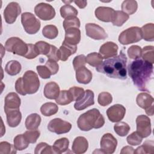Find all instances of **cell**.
I'll return each mask as SVG.
<instances>
[{"label":"cell","instance_id":"cell-7","mask_svg":"<svg viewBox=\"0 0 154 154\" xmlns=\"http://www.w3.org/2000/svg\"><path fill=\"white\" fill-rule=\"evenodd\" d=\"M21 22L25 31L29 34L37 33L41 26L40 20L29 12H25L21 14Z\"/></svg>","mask_w":154,"mask_h":154},{"label":"cell","instance_id":"cell-44","mask_svg":"<svg viewBox=\"0 0 154 154\" xmlns=\"http://www.w3.org/2000/svg\"><path fill=\"white\" fill-rule=\"evenodd\" d=\"M112 97L111 94L108 92L100 93L97 97V101L99 105L105 106L112 102Z\"/></svg>","mask_w":154,"mask_h":154},{"label":"cell","instance_id":"cell-3","mask_svg":"<svg viewBox=\"0 0 154 154\" xmlns=\"http://www.w3.org/2000/svg\"><path fill=\"white\" fill-rule=\"evenodd\" d=\"M39 87L38 77L32 70L25 72L23 76L18 78L15 83L16 91L22 96L35 93L38 91Z\"/></svg>","mask_w":154,"mask_h":154},{"label":"cell","instance_id":"cell-12","mask_svg":"<svg viewBox=\"0 0 154 154\" xmlns=\"http://www.w3.org/2000/svg\"><path fill=\"white\" fill-rule=\"evenodd\" d=\"M20 13V7L17 2H10L4 11V17L5 21L8 24L13 23Z\"/></svg>","mask_w":154,"mask_h":154},{"label":"cell","instance_id":"cell-33","mask_svg":"<svg viewBox=\"0 0 154 154\" xmlns=\"http://www.w3.org/2000/svg\"><path fill=\"white\" fill-rule=\"evenodd\" d=\"M122 11L126 13L127 14H133L135 13L138 8V4L136 1L126 0L124 1L122 4Z\"/></svg>","mask_w":154,"mask_h":154},{"label":"cell","instance_id":"cell-56","mask_svg":"<svg viewBox=\"0 0 154 154\" xmlns=\"http://www.w3.org/2000/svg\"><path fill=\"white\" fill-rule=\"evenodd\" d=\"M73 2L80 8H85L87 4V1H75Z\"/></svg>","mask_w":154,"mask_h":154},{"label":"cell","instance_id":"cell-41","mask_svg":"<svg viewBox=\"0 0 154 154\" xmlns=\"http://www.w3.org/2000/svg\"><path fill=\"white\" fill-rule=\"evenodd\" d=\"M34 153L35 154H48V153H55L53 147L48 145L46 143H40L37 145L35 148Z\"/></svg>","mask_w":154,"mask_h":154},{"label":"cell","instance_id":"cell-20","mask_svg":"<svg viewBox=\"0 0 154 154\" xmlns=\"http://www.w3.org/2000/svg\"><path fill=\"white\" fill-rule=\"evenodd\" d=\"M76 45H70L64 40L62 43V45L58 49L60 60H61L63 61H66L68 59V58L70 55L74 54L76 52Z\"/></svg>","mask_w":154,"mask_h":154},{"label":"cell","instance_id":"cell-13","mask_svg":"<svg viewBox=\"0 0 154 154\" xmlns=\"http://www.w3.org/2000/svg\"><path fill=\"white\" fill-rule=\"evenodd\" d=\"M101 150L103 153L111 154L114 152L117 145L116 138L109 133L105 134L100 142Z\"/></svg>","mask_w":154,"mask_h":154},{"label":"cell","instance_id":"cell-36","mask_svg":"<svg viewBox=\"0 0 154 154\" xmlns=\"http://www.w3.org/2000/svg\"><path fill=\"white\" fill-rule=\"evenodd\" d=\"M13 143V146L16 150H23L26 149L29 144L25 138L23 134L16 135L14 138Z\"/></svg>","mask_w":154,"mask_h":154},{"label":"cell","instance_id":"cell-6","mask_svg":"<svg viewBox=\"0 0 154 154\" xmlns=\"http://www.w3.org/2000/svg\"><path fill=\"white\" fill-rule=\"evenodd\" d=\"M141 39V30L138 26L130 27L122 32L119 36V42L123 45L138 42Z\"/></svg>","mask_w":154,"mask_h":154},{"label":"cell","instance_id":"cell-43","mask_svg":"<svg viewBox=\"0 0 154 154\" xmlns=\"http://www.w3.org/2000/svg\"><path fill=\"white\" fill-rule=\"evenodd\" d=\"M23 134L29 143H35L40 137V132L37 129H34L26 131Z\"/></svg>","mask_w":154,"mask_h":154},{"label":"cell","instance_id":"cell-19","mask_svg":"<svg viewBox=\"0 0 154 154\" xmlns=\"http://www.w3.org/2000/svg\"><path fill=\"white\" fill-rule=\"evenodd\" d=\"M115 10L108 7H99L94 11L95 16L97 19L104 22H109L112 21Z\"/></svg>","mask_w":154,"mask_h":154},{"label":"cell","instance_id":"cell-51","mask_svg":"<svg viewBox=\"0 0 154 154\" xmlns=\"http://www.w3.org/2000/svg\"><path fill=\"white\" fill-rule=\"evenodd\" d=\"M38 75L43 79H48L52 75L51 71L46 66H37L36 67Z\"/></svg>","mask_w":154,"mask_h":154},{"label":"cell","instance_id":"cell-11","mask_svg":"<svg viewBox=\"0 0 154 154\" xmlns=\"http://www.w3.org/2000/svg\"><path fill=\"white\" fill-rule=\"evenodd\" d=\"M137 132L143 138L149 137L152 132L150 119L147 116L140 115L136 119Z\"/></svg>","mask_w":154,"mask_h":154},{"label":"cell","instance_id":"cell-37","mask_svg":"<svg viewBox=\"0 0 154 154\" xmlns=\"http://www.w3.org/2000/svg\"><path fill=\"white\" fill-rule=\"evenodd\" d=\"M43 35L49 39L55 38L58 34V31L56 26L53 25H46L42 29Z\"/></svg>","mask_w":154,"mask_h":154},{"label":"cell","instance_id":"cell-42","mask_svg":"<svg viewBox=\"0 0 154 154\" xmlns=\"http://www.w3.org/2000/svg\"><path fill=\"white\" fill-rule=\"evenodd\" d=\"M80 26V21L76 16H70L66 18L63 22V27L65 30L71 28H79Z\"/></svg>","mask_w":154,"mask_h":154},{"label":"cell","instance_id":"cell-48","mask_svg":"<svg viewBox=\"0 0 154 154\" xmlns=\"http://www.w3.org/2000/svg\"><path fill=\"white\" fill-rule=\"evenodd\" d=\"M69 91L70 92L73 101L79 100L84 95L85 91L82 88L78 87H73L69 88Z\"/></svg>","mask_w":154,"mask_h":154},{"label":"cell","instance_id":"cell-30","mask_svg":"<svg viewBox=\"0 0 154 154\" xmlns=\"http://www.w3.org/2000/svg\"><path fill=\"white\" fill-rule=\"evenodd\" d=\"M58 111V106L54 103L46 102L40 108L41 113L45 116H51L55 114Z\"/></svg>","mask_w":154,"mask_h":154},{"label":"cell","instance_id":"cell-47","mask_svg":"<svg viewBox=\"0 0 154 154\" xmlns=\"http://www.w3.org/2000/svg\"><path fill=\"white\" fill-rule=\"evenodd\" d=\"M16 149L14 146L7 141H2L0 143V153L1 154H10L16 153Z\"/></svg>","mask_w":154,"mask_h":154},{"label":"cell","instance_id":"cell-39","mask_svg":"<svg viewBox=\"0 0 154 154\" xmlns=\"http://www.w3.org/2000/svg\"><path fill=\"white\" fill-rule=\"evenodd\" d=\"M78 13V10L70 4H66L60 8L61 16L64 19L70 16H76Z\"/></svg>","mask_w":154,"mask_h":154},{"label":"cell","instance_id":"cell-52","mask_svg":"<svg viewBox=\"0 0 154 154\" xmlns=\"http://www.w3.org/2000/svg\"><path fill=\"white\" fill-rule=\"evenodd\" d=\"M28 51L26 55L25 56V58L27 59H33L35 58L39 55V53L35 46L32 44H28Z\"/></svg>","mask_w":154,"mask_h":154},{"label":"cell","instance_id":"cell-27","mask_svg":"<svg viewBox=\"0 0 154 154\" xmlns=\"http://www.w3.org/2000/svg\"><path fill=\"white\" fill-rule=\"evenodd\" d=\"M142 38L148 42L154 40V25L152 23H147L141 28Z\"/></svg>","mask_w":154,"mask_h":154},{"label":"cell","instance_id":"cell-35","mask_svg":"<svg viewBox=\"0 0 154 154\" xmlns=\"http://www.w3.org/2000/svg\"><path fill=\"white\" fill-rule=\"evenodd\" d=\"M134 153H154V142L152 140H147L143 144L136 149Z\"/></svg>","mask_w":154,"mask_h":154},{"label":"cell","instance_id":"cell-31","mask_svg":"<svg viewBox=\"0 0 154 154\" xmlns=\"http://www.w3.org/2000/svg\"><path fill=\"white\" fill-rule=\"evenodd\" d=\"M73 101L72 96L69 90H61L59 96L55 99L57 103L60 105H66Z\"/></svg>","mask_w":154,"mask_h":154},{"label":"cell","instance_id":"cell-8","mask_svg":"<svg viewBox=\"0 0 154 154\" xmlns=\"http://www.w3.org/2000/svg\"><path fill=\"white\" fill-rule=\"evenodd\" d=\"M72 128V125L66 121L60 118H55L51 120L48 125V129L49 131L57 134H63L69 132Z\"/></svg>","mask_w":154,"mask_h":154},{"label":"cell","instance_id":"cell-23","mask_svg":"<svg viewBox=\"0 0 154 154\" xmlns=\"http://www.w3.org/2000/svg\"><path fill=\"white\" fill-rule=\"evenodd\" d=\"M60 92V87L55 82H49L45 86L44 95L47 99H56L59 96Z\"/></svg>","mask_w":154,"mask_h":154},{"label":"cell","instance_id":"cell-38","mask_svg":"<svg viewBox=\"0 0 154 154\" xmlns=\"http://www.w3.org/2000/svg\"><path fill=\"white\" fill-rule=\"evenodd\" d=\"M143 60L153 64L154 63V47L153 46H146L143 48L141 52Z\"/></svg>","mask_w":154,"mask_h":154},{"label":"cell","instance_id":"cell-21","mask_svg":"<svg viewBox=\"0 0 154 154\" xmlns=\"http://www.w3.org/2000/svg\"><path fill=\"white\" fill-rule=\"evenodd\" d=\"M64 40L72 45H78L81 40V31L79 28H71L65 30Z\"/></svg>","mask_w":154,"mask_h":154},{"label":"cell","instance_id":"cell-15","mask_svg":"<svg viewBox=\"0 0 154 154\" xmlns=\"http://www.w3.org/2000/svg\"><path fill=\"white\" fill-rule=\"evenodd\" d=\"M126 113L125 108L120 104H116L106 110V115L111 122H119L122 120Z\"/></svg>","mask_w":154,"mask_h":154},{"label":"cell","instance_id":"cell-55","mask_svg":"<svg viewBox=\"0 0 154 154\" xmlns=\"http://www.w3.org/2000/svg\"><path fill=\"white\" fill-rule=\"evenodd\" d=\"M134 153V149L133 147L127 146L125 147H123L120 152L121 154H125V153Z\"/></svg>","mask_w":154,"mask_h":154},{"label":"cell","instance_id":"cell-40","mask_svg":"<svg viewBox=\"0 0 154 154\" xmlns=\"http://www.w3.org/2000/svg\"><path fill=\"white\" fill-rule=\"evenodd\" d=\"M114 129L115 132L120 137H125L129 133L130 126L125 122H120L114 125Z\"/></svg>","mask_w":154,"mask_h":154},{"label":"cell","instance_id":"cell-18","mask_svg":"<svg viewBox=\"0 0 154 154\" xmlns=\"http://www.w3.org/2000/svg\"><path fill=\"white\" fill-rule=\"evenodd\" d=\"M118 46L112 42H108L103 44L99 49V54L103 59H108L115 57L117 54Z\"/></svg>","mask_w":154,"mask_h":154},{"label":"cell","instance_id":"cell-29","mask_svg":"<svg viewBox=\"0 0 154 154\" xmlns=\"http://www.w3.org/2000/svg\"><path fill=\"white\" fill-rule=\"evenodd\" d=\"M22 67L19 62L16 60H11L8 61L5 67V70L7 74L14 76L18 74L21 70Z\"/></svg>","mask_w":154,"mask_h":154},{"label":"cell","instance_id":"cell-45","mask_svg":"<svg viewBox=\"0 0 154 154\" xmlns=\"http://www.w3.org/2000/svg\"><path fill=\"white\" fill-rule=\"evenodd\" d=\"M142 49L138 45H132L128 49V57L131 59H138L141 57Z\"/></svg>","mask_w":154,"mask_h":154},{"label":"cell","instance_id":"cell-28","mask_svg":"<svg viewBox=\"0 0 154 154\" xmlns=\"http://www.w3.org/2000/svg\"><path fill=\"white\" fill-rule=\"evenodd\" d=\"M69 145V141L67 138H61L57 140L54 145L53 149L55 153H62L67 150Z\"/></svg>","mask_w":154,"mask_h":154},{"label":"cell","instance_id":"cell-34","mask_svg":"<svg viewBox=\"0 0 154 154\" xmlns=\"http://www.w3.org/2000/svg\"><path fill=\"white\" fill-rule=\"evenodd\" d=\"M86 63L93 67H98L102 63L103 58L99 53L92 52L85 57Z\"/></svg>","mask_w":154,"mask_h":154},{"label":"cell","instance_id":"cell-1","mask_svg":"<svg viewBox=\"0 0 154 154\" xmlns=\"http://www.w3.org/2000/svg\"><path fill=\"white\" fill-rule=\"evenodd\" d=\"M128 71L134 84L139 90L148 91L147 85L152 78L153 64L138 58L129 64Z\"/></svg>","mask_w":154,"mask_h":154},{"label":"cell","instance_id":"cell-14","mask_svg":"<svg viewBox=\"0 0 154 154\" xmlns=\"http://www.w3.org/2000/svg\"><path fill=\"white\" fill-rule=\"evenodd\" d=\"M85 31L86 35L94 40H104L108 37L104 29L95 23H87Z\"/></svg>","mask_w":154,"mask_h":154},{"label":"cell","instance_id":"cell-16","mask_svg":"<svg viewBox=\"0 0 154 154\" xmlns=\"http://www.w3.org/2000/svg\"><path fill=\"white\" fill-rule=\"evenodd\" d=\"M94 93L90 90L85 91L84 96L78 101H76L74 104V108L77 111L85 109L87 107L94 105Z\"/></svg>","mask_w":154,"mask_h":154},{"label":"cell","instance_id":"cell-10","mask_svg":"<svg viewBox=\"0 0 154 154\" xmlns=\"http://www.w3.org/2000/svg\"><path fill=\"white\" fill-rule=\"evenodd\" d=\"M153 97L147 93H139L136 98L137 105L141 108L145 109L148 116L153 115Z\"/></svg>","mask_w":154,"mask_h":154},{"label":"cell","instance_id":"cell-17","mask_svg":"<svg viewBox=\"0 0 154 154\" xmlns=\"http://www.w3.org/2000/svg\"><path fill=\"white\" fill-rule=\"evenodd\" d=\"M21 103L20 99L19 96L14 92L9 93L5 98L4 111L7 112L8 111L13 109H19Z\"/></svg>","mask_w":154,"mask_h":154},{"label":"cell","instance_id":"cell-49","mask_svg":"<svg viewBox=\"0 0 154 154\" xmlns=\"http://www.w3.org/2000/svg\"><path fill=\"white\" fill-rule=\"evenodd\" d=\"M143 138L137 133V131L132 132L126 138L128 143L132 146H137L140 144Z\"/></svg>","mask_w":154,"mask_h":154},{"label":"cell","instance_id":"cell-53","mask_svg":"<svg viewBox=\"0 0 154 154\" xmlns=\"http://www.w3.org/2000/svg\"><path fill=\"white\" fill-rule=\"evenodd\" d=\"M45 66L49 69V70L51 72L52 75H55L59 69V66L58 64V63H57V61L52 60H48Z\"/></svg>","mask_w":154,"mask_h":154},{"label":"cell","instance_id":"cell-54","mask_svg":"<svg viewBox=\"0 0 154 154\" xmlns=\"http://www.w3.org/2000/svg\"><path fill=\"white\" fill-rule=\"evenodd\" d=\"M49 60H52L55 61L60 60L58 49L54 45H51V50L49 53L46 55Z\"/></svg>","mask_w":154,"mask_h":154},{"label":"cell","instance_id":"cell-32","mask_svg":"<svg viewBox=\"0 0 154 154\" xmlns=\"http://www.w3.org/2000/svg\"><path fill=\"white\" fill-rule=\"evenodd\" d=\"M129 19V15L122 11H115L111 22L115 26H121Z\"/></svg>","mask_w":154,"mask_h":154},{"label":"cell","instance_id":"cell-50","mask_svg":"<svg viewBox=\"0 0 154 154\" xmlns=\"http://www.w3.org/2000/svg\"><path fill=\"white\" fill-rule=\"evenodd\" d=\"M86 63L85 56L84 55H79L75 57L73 60V66L74 69L76 70L80 67L85 66Z\"/></svg>","mask_w":154,"mask_h":154},{"label":"cell","instance_id":"cell-4","mask_svg":"<svg viewBox=\"0 0 154 154\" xmlns=\"http://www.w3.org/2000/svg\"><path fill=\"white\" fill-rule=\"evenodd\" d=\"M104 124V117L96 108H93L81 114L77 120L78 128L83 131H89L93 128L99 129Z\"/></svg>","mask_w":154,"mask_h":154},{"label":"cell","instance_id":"cell-5","mask_svg":"<svg viewBox=\"0 0 154 154\" xmlns=\"http://www.w3.org/2000/svg\"><path fill=\"white\" fill-rule=\"evenodd\" d=\"M5 48L8 52L25 57L28 51V45L20 38L13 37L6 41Z\"/></svg>","mask_w":154,"mask_h":154},{"label":"cell","instance_id":"cell-25","mask_svg":"<svg viewBox=\"0 0 154 154\" xmlns=\"http://www.w3.org/2000/svg\"><path fill=\"white\" fill-rule=\"evenodd\" d=\"M5 114L7 115V122L10 127L14 128L20 124L22 119V114L19 109L8 111Z\"/></svg>","mask_w":154,"mask_h":154},{"label":"cell","instance_id":"cell-26","mask_svg":"<svg viewBox=\"0 0 154 154\" xmlns=\"http://www.w3.org/2000/svg\"><path fill=\"white\" fill-rule=\"evenodd\" d=\"M41 120L42 119L38 114H31L25 120V127L28 130L37 129L41 123Z\"/></svg>","mask_w":154,"mask_h":154},{"label":"cell","instance_id":"cell-9","mask_svg":"<svg viewBox=\"0 0 154 154\" xmlns=\"http://www.w3.org/2000/svg\"><path fill=\"white\" fill-rule=\"evenodd\" d=\"M34 12L36 16L43 20H51L55 16V11L53 7L45 2L36 5L34 8Z\"/></svg>","mask_w":154,"mask_h":154},{"label":"cell","instance_id":"cell-24","mask_svg":"<svg viewBox=\"0 0 154 154\" xmlns=\"http://www.w3.org/2000/svg\"><path fill=\"white\" fill-rule=\"evenodd\" d=\"M76 79L80 84H87L92 79V73L85 66L80 67L76 70Z\"/></svg>","mask_w":154,"mask_h":154},{"label":"cell","instance_id":"cell-2","mask_svg":"<svg viewBox=\"0 0 154 154\" xmlns=\"http://www.w3.org/2000/svg\"><path fill=\"white\" fill-rule=\"evenodd\" d=\"M127 58L123 51L119 55L106 59L100 65L96 67L97 72L106 74L109 78L119 79L127 78Z\"/></svg>","mask_w":154,"mask_h":154},{"label":"cell","instance_id":"cell-46","mask_svg":"<svg viewBox=\"0 0 154 154\" xmlns=\"http://www.w3.org/2000/svg\"><path fill=\"white\" fill-rule=\"evenodd\" d=\"M35 46L39 53V54L45 55H47L51 50V45L48 43L46 42L43 41H39L37 42Z\"/></svg>","mask_w":154,"mask_h":154},{"label":"cell","instance_id":"cell-22","mask_svg":"<svg viewBox=\"0 0 154 154\" xmlns=\"http://www.w3.org/2000/svg\"><path fill=\"white\" fill-rule=\"evenodd\" d=\"M88 147V143L84 137H77L73 140L72 149L75 153L81 154L85 153Z\"/></svg>","mask_w":154,"mask_h":154}]
</instances>
